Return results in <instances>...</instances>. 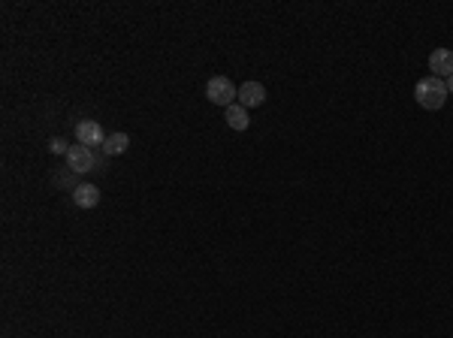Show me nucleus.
I'll return each mask as SVG.
<instances>
[{"label": "nucleus", "mask_w": 453, "mask_h": 338, "mask_svg": "<svg viewBox=\"0 0 453 338\" xmlns=\"http://www.w3.org/2000/svg\"><path fill=\"white\" fill-rule=\"evenodd\" d=\"M76 142L85 145V148H97V145L106 142V133L100 127V121H91V118H85L76 124Z\"/></svg>", "instance_id": "obj_4"}, {"label": "nucleus", "mask_w": 453, "mask_h": 338, "mask_svg": "<svg viewBox=\"0 0 453 338\" xmlns=\"http://www.w3.org/2000/svg\"><path fill=\"white\" fill-rule=\"evenodd\" d=\"M49 148H52L55 154H70V148H67V142H64L61 136H55V139L49 142Z\"/></svg>", "instance_id": "obj_10"}, {"label": "nucleus", "mask_w": 453, "mask_h": 338, "mask_svg": "<svg viewBox=\"0 0 453 338\" xmlns=\"http://www.w3.org/2000/svg\"><path fill=\"white\" fill-rule=\"evenodd\" d=\"M67 167L76 176H85V172H100L103 160L97 157L94 148H85V145H70V154H67Z\"/></svg>", "instance_id": "obj_2"}, {"label": "nucleus", "mask_w": 453, "mask_h": 338, "mask_svg": "<svg viewBox=\"0 0 453 338\" xmlns=\"http://www.w3.org/2000/svg\"><path fill=\"white\" fill-rule=\"evenodd\" d=\"M414 97H417V103L423 106V109L435 112L441 109V106L447 103V85L445 79H435V76H426V79H420L417 85H414Z\"/></svg>", "instance_id": "obj_1"}, {"label": "nucleus", "mask_w": 453, "mask_h": 338, "mask_svg": "<svg viewBox=\"0 0 453 338\" xmlns=\"http://www.w3.org/2000/svg\"><path fill=\"white\" fill-rule=\"evenodd\" d=\"M445 85H447V94H450V97H453V76H450V79H447V82H445Z\"/></svg>", "instance_id": "obj_11"}, {"label": "nucleus", "mask_w": 453, "mask_h": 338, "mask_svg": "<svg viewBox=\"0 0 453 338\" xmlns=\"http://www.w3.org/2000/svg\"><path fill=\"white\" fill-rule=\"evenodd\" d=\"M239 106H245V109H251V106H263L266 100V88L260 82H245V85H239Z\"/></svg>", "instance_id": "obj_6"}, {"label": "nucleus", "mask_w": 453, "mask_h": 338, "mask_svg": "<svg viewBox=\"0 0 453 338\" xmlns=\"http://www.w3.org/2000/svg\"><path fill=\"white\" fill-rule=\"evenodd\" d=\"M206 97L211 100V106H233V100L239 97V91H236V85L227 79V76H215V79H209V85H206Z\"/></svg>", "instance_id": "obj_3"}, {"label": "nucleus", "mask_w": 453, "mask_h": 338, "mask_svg": "<svg viewBox=\"0 0 453 338\" xmlns=\"http://www.w3.org/2000/svg\"><path fill=\"white\" fill-rule=\"evenodd\" d=\"M73 202L79 209H94L100 202V190L94 185H76L73 188Z\"/></svg>", "instance_id": "obj_8"}, {"label": "nucleus", "mask_w": 453, "mask_h": 338, "mask_svg": "<svg viewBox=\"0 0 453 338\" xmlns=\"http://www.w3.org/2000/svg\"><path fill=\"white\" fill-rule=\"evenodd\" d=\"M224 121H227V127H230V130H239V133L248 130V124H251V121H248V109H245V106H239V103L227 106Z\"/></svg>", "instance_id": "obj_9"}, {"label": "nucleus", "mask_w": 453, "mask_h": 338, "mask_svg": "<svg viewBox=\"0 0 453 338\" xmlns=\"http://www.w3.org/2000/svg\"><path fill=\"white\" fill-rule=\"evenodd\" d=\"M100 148H103L106 157H118V154H124V151L130 148V136H127V133H121V130L118 133H109Z\"/></svg>", "instance_id": "obj_7"}, {"label": "nucleus", "mask_w": 453, "mask_h": 338, "mask_svg": "<svg viewBox=\"0 0 453 338\" xmlns=\"http://www.w3.org/2000/svg\"><path fill=\"white\" fill-rule=\"evenodd\" d=\"M429 70L435 79H450L453 76V52L450 48H435V52L429 55Z\"/></svg>", "instance_id": "obj_5"}]
</instances>
